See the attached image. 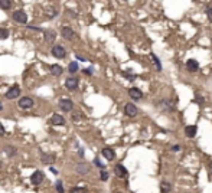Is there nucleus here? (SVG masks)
Segmentation results:
<instances>
[{
	"mask_svg": "<svg viewBox=\"0 0 212 193\" xmlns=\"http://www.w3.org/2000/svg\"><path fill=\"white\" fill-rule=\"evenodd\" d=\"M13 20L16 22V23H20V24H26L28 23V15L25 13L23 10H16V12H13Z\"/></svg>",
	"mask_w": 212,
	"mask_h": 193,
	"instance_id": "1",
	"label": "nucleus"
},
{
	"mask_svg": "<svg viewBox=\"0 0 212 193\" xmlns=\"http://www.w3.org/2000/svg\"><path fill=\"white\" fill-rule=\"evenodd\" d=\"M51 53H52L55 58H58V59H64L65 55H66V50H65L64 46H61V45H55V46H52Z\"/></svg>",
	"mask_w": 212,
	"mask_h": 193,
	"instance_id": "2",
	"label": "nucleus"
},
{
	"mask_svg": "<svg viewBox=\"0 0 212 193\" xmlns=\"http://www.w3.org/2000/svg\"><path fill=\"white\" fill-rule=\"evenodd\" d=\"M78 85H80V78L78 76H69V78H66L65 87L69 91H75V89L78 88Z\"/></svg>",
	"mask_w": 212,
	"mask_h": 193,
	"instance_id": "3",
	"label": "nucleus"
},
{
	"mask_svg": "<svg viewBox=\"0 0 212 193\" xmlns=\"http://www.w3.org/2000/svg\"><path fill=\"white\" fill-rule=\"evenodd\" d=\"M43 180H45V174L42 173L41 170H36L32 176H30V183H32L33 186H39Z\"/></svg>",
	"mask_w": 212,
	"mask_h": 193,
	"instance_id": "4",
	"label": "nucleus"
},
{
	"mask_svg": "<svg viewBox=\"0 0 212 193\" xmlns=\"http://www.w3.org/2000/svg\"><path fill=\"white\" fill-rule=\"evenodd\" d=\"M124 114H126L127 117H136V115L139 114V108L134 104L129 102V104H126V107H124Z\"/></svg>",
	"mask_w": 212,
	"mask_h": 193,
	"instance_id": "5",
	"label": "nucleus"
},
{
	"mask_svg": "<svg viewBox=\"0 0 212 193\" xmlns=\"http://www.w3.org/2000/svg\"><path fill=\"white\" fill-rule=\"evenodd\" d=\"M59 108L62 111H72L74 102L69 98H62V99H59Z\"/></svg>",
	"mask_w": 212,
	"mask_h": 193,
	"instance_id": "6",
	"label": "nucleus"
},
{
	"mask_svg": "<svg viewBox=\"0 0 212 193\" xmlns=\"http://www.w3.org/2000/svg\"><path fill=\"white\" fill-rule=\"evenodd\" d=\"M61 35H62V38L66 39V40H71V39L75 38V32H74L69 26H64V27H62V30H61Z\"/></svg>",
	"mask_w": 212,
	"mask_h": 193,
	"instance_id": "7",
	"label": "nucleus"
},
{
	"mask_svg": "<svg viewBox=\"0 0 212 193\" xmlns=\"http://www.w3.org/2000/svg\"><path fill=\"white\" fill-rule=\"evenodd\" d=\"M19 95H20V88H19L17 85H13V87L6 92V98H7V99H15V98H17Z\"/></svg>",
	"mask_w": 212,
	"mask_h": 193,
	"instance_id": "8",
	"label": "nucleus"
},
{
	"mask_svg": "<svg viewBox=\"0 0 212 193\" xmlns=\"http://www.w3.org/2000/svg\"><path fill=\"white\" fill-rule=\"evenodd\" d=\"M75 170H77L78 174H87V173H90L91 167H90L88 163H78L77 167H75Z\"/></svg>",
	"mask_w": 212,
	"mask_h": 193,
	"instance_id": "9",
	"label": "nucleus"
},
{
	"mask_svg": "<svg viewBox=\"0 0 212 193\" xmlns=\"http://www.w3.org/2000/svg\"><path fill=\"white\" fill-rule=\"evenodd\" d=\"M186 69L189 72H198L199 71V64L196 59H188L186 61Z\"/></svg>",
	"mask_w": 212,
	"mask_h": 193,
	"instance_id": "10",
	"label": "nucleus"
},
{
	"mask_svg": "<svg viewBox=\"0 0 212 193\" xmlns=\"http://www.w3.org/2000/svg\"><path fill=\"white\" fill-rule=\"evenodd\" d=\"M55 160H57V156H55V154L43 153L41 157V161L43 164H52V163H55Z\"/></svg>",
	"mask_w": 212,
	"mask_h": 193,
	"instance_id": "11",
	"label": "nucleus"
},
{
	"mask_svg": "<svg viewBox=\"0 0 212 193\" xmlns=\"http://www.w3.org/2000/svg\"><path fill=\"white\" fill-rule=\"evenodd\" d=\"M32 105H33V99L29 98V96H23V98L19 99V107L20 108H32Z\"/></svg>",
	"mask_w": 212,
	"mask_h": 193,
	"instance_id": "12",
	"label": "nucleus"
},
{
	"mask_svg": "<svg viewBox=\"0 0 212 193\" xmlns=\"http://www.w3.org/2000/svg\"><path fill=\"white\" fill-rule=\"evenodd\" d=\"M129 95L133 98V99H136V101H139L143 98V92L140 91L139 88H136V87H133V88L129 89Z\"/></svg>",
	"mask_w": 212,
	"mask_h": 193,
	"instance_id": "13",
	"label": "nucleus"
},
{
	"mask_svg": "<svg viewBox=\"0 0 212 193\" xmlns=\"http://www.w3.org/2000/svg\"><path fill=\"white\" fill-rule=\"evenodd\" d=\"M114 173L117 177H126L127 176V169H126L123 164H117L114 167Z\"/></svg>",
	"mask_w": 212,
	"mask_h": 193,
	"instance_id": "14",
	"label": "nucleus"
},
{
	"mask_svg": "<svg viewBox=\"0 0 212 193\" xmlns=\"http://www.w3.org/2000/svg\"><path fill=\"white\" fill-rule=\"evenodd\" d=\"M43 38H45V40L48 42V43H52V42H55V39H57V33H55V30H45V33H43Z\"/></svg>",
	"mask_w": 212,
	"mask_h": 193,
	"instance_id": "15",
	"label": "nucleus"
},
{
	"mask_svg": "<svg viewBox=\"0 0 212 193\" xmlns=\"http://www.w3.org/2000/svg\"><path fill=\"white\" fill-rule=\"evenodd\" d=\"M51 122L54 125H64L65 124V118L62 115H59V114H54L52 118H51Z\"/></svg>",
	"mask_w": 212,
	"mask_h": 193,
	"instance_id": "16",
	"label": "nucleus"
},
{
	"mask_svg": "<svg viewBox=\"0 0 212 193\" xmlns=\"http://www.w3.org/2000/svg\"><path fill=\"white\" fill-rule=\"evenodd\" d=\"M103 157H106L107 160H113L115 157V151L110 147H106V148H103Z\"/></svg>",
	"mask_w": 212,
	"mask_h": 193,
	"instance_id": "17",
	"label": "nucleus"
},
{
	"mask_svg": "<svg viewBox=\"0 0 212 193\" xmlns=\"http://www.w3.org/2000/svg\"><path fill=\"white\" fill-rule=\"evenodd\" d=\"M57 15H58V10L54 6H48V7L45 9V16L48 17V19H54Z\"/></svg>",
	"mask_w": 212,
	"mask_h": 193,
	"instance_id": "18",
	"label": "nucleus"
},
{
	"mask_svg": "<svg viewBox=\"0 0 212 193\" xmlns=\"http://www.w3.org/2000/svg\"><path fill=\"white\" fill-rule=\"evenodd\" d=\"M185 134H186V137H189V138H193L196 134V125H186Z\"/></svg>",
	"mask_w": 212,
	"mask_h": 193,
	"instance_id": "19",
	"label": "nucleus"
},
{
	"mask_svg": "<svg viewBox=\"0 0 212 193\" xmlns=\"http://www.w3.org/2000/svg\"><path fill=\"white\" fill-rule=\"evenodd\" d=\"M64 72V69L59 66V65H51V73L55 75V76H61Z\"/></svg>",
	"mask_w": 212,
	"mask_h": 193,
	"instance_id": "20",
	"label": "nucleus"
},
{
	"mask_svg": "<svg viewBox=\"0 0 212 193\" xmlns=\"http://www.w3.org/2000/svg\"><path fill=\"white\" fill-rule=\"evenodd\" d=\"M160 192L162 193H170L172 192V185L169 182H162L160 183Z\"/></svg>",
	"mask_w": 212,
	"mask_h": 193,
	"instance_id": "21",
	"label": "nucleus"
},
{
	"mask_svg": "<svg viewBox=\"0 0 212 193\" xmlns=\"http://www.w3.org/2000/svg\"><path fill=\"white\" fill-rule=\"evenodd\" d=\"M78 69H80V65L77 64V62H71V64L68 65V71L71 73H75Z\"/></svg>",
	"mask_w": 212,
	"mask_h": 193,
	"instance_id": "22",
	"label": "nucleus"
},
{
	"mask_svg": "<svg viewBox=\"0 0 212 193\" xmlns=\"http://www.w3.org/2000/svg\"><path fill=\"white\" fill-rule=\"evenodd\" d=\"M4 151L9 154V157H12V156H15V154H16V148H15V147H12V145H6V147H4Z\"/></svg>",
	"mask_w": 212,
	"mask_h": 193,
	"instance_id": "23",
	"label": "nucleus"
},
{
	"mask_svg": "<svg viewBox=\"0 0 212 193\" xmlns=\"http://www.w3.org/2000/svg\"><path fill=\"white\" fill-rule=\"evenodd\" d=\"M152 59L155 61V64H156V69H157V71H162V64H160V61H159V58L156 56L155 53H152Z\"/></svg>",
	"mask_w": 212,
	"mask_h": 193,
	"instance_id": "24",
	"label": "nucleus"
},
{
	"mask_svg": "<svg viewBox=\"0 0 212 193\" xmlns=\"http://www.w3.org/2000/svg\"><path fill=\"white\" fill-rule=\"evenodd\" d=\"M10 6H12V1H10V0H0V7L1 9L6 10V9H9Z\"/></svg>",
	"mask_w": 212,
	"mask_h": 193,
	"instance_id": "25",
	"label": "nucleus"
},
{
	"mask_svg": "<svg viewBox=\"0 0 212 193\" xmlns=\"http://www.w3.org/2000/svg\"><path fill=\"white\" fill-rule=\"evenodd\" d=\"M55 187H57V192L58 193H65V190H64V186H62V180H58L57 183H55Z\"/></svg>",
	"mask_w": 212,
	"mask_h": 193,
	"instance_id": "26",
	"label": "nucleus"
},
{
	"mask_svg": "<svg viewBox=\"0 0 212 193\" xmlns=\"http://www.w3.org/2000/svg\"><path fill=\"white\" fill-rule=\"evenodd\" d=\"M6 38H9V29L1 27L0 29V39H6Z\"/></svg>",
	"mask_w": 212,
	"mask_h": 193,
	"instance_id": "27",
	"label": "nucleus"
},
{
	"mask_svg": "<svg viewBox=\"0 0 212 193\" xmlns=\"http://www.w3.org/2000/svg\"><path fill=\"white\" fill-rule=\"evenodd\" d=\"M69 193H87V189L85 187H72Z\"/></svg>",
	"mask_w": 212,
	"mask_h": 193,
	"instance_id": "28",
	"label": "nucleus"
},
{
	"mask_svg": "<svg viewBox=\"0 0 212 193\" xmlns=\"http://www.w3.org/2000/svg\"><path fill=\"white\" fill-rule=\"evenodd\" d=\"M100 177H101V180H103V182H106L107 179H108V171H107V170H101Z\"/></svg>",
	"mask_w": 212,
	"mask_h": 193,
	"instance_id": "29",
	"label": "nucleus"
},
{
	"mask_svg": "<svg viewBox=\"0 0 212 193\" xmlns=\"http://www.w3.org/2000/svg\"><path fill=\"white\" fill-rule=\"evenodd\" d=\"M123 75H124V78H126V79H130V81H134V79H136V75H133V73L123 72Z\"/></svg>",
	"mask_w": 212,
	"mask_h": 193,
	"instance_id": "30",
	"label": "nucleus"
},
{
	"mask_svg": "<svg viewBox=\"0 0 212 193\" xmlns=\"http://www.w3.org/2000/svg\"><path fill=\"white\" fill-rule=\"evenodd\" d=\"M205 12H206V16L209 19V22H212V6H208Z\"/></svg>",
	"mask_w": 212,
	"mask_h": 193,
	"instance_id": "31",
	"label": "nucleus"
},
{
	"mask_svg": "<svg viewBox=\"0 0 212 193\" xmlns=\"http://www.w3.org/2000/svg\"><path fill=\"white\" fill-rule=\"evenodd\" d=\"M195 99H196V102H198L199 105H204V98H202L201 95H198V94H196V95H195Z\"/></svg>",
	"mask_w": 212,
	"mask_h": 193,
	"instance_id": "32",
	"label": "nucleus"
},
{
	"mask_svg": "<svg viewBox=\"0 0 212 193\" xmlns=\"http://www.w3.org/2000/svg\"><path fill=\"white\" fill-rule=\"evenodd\" d=\"M81 117H82V115H81L80 113H78V114H74V115H72V120H74V121H78L80 118H81Z\"/></svg>",
	"mask_w": 212,
	"mask_h": 193,
	"instance_id": "33",
	"label": "nucleus"
},
{
	"mask_svg": "<svg viewBox=\"0 0 212 193\" xmlns=\"http://www.w3.org/2000/svg\"><path fill=\"white\" fill-rule=\"evenodd\" d=\"M4 133H6V131H4V127H3V125H1V122H0V137L4 136Z\"/></svg>",
	"mask_w": 212,
	"mask_h": 193,
	"instance_id": "34",
	"label": "nucleus"
},
{
	"mask_svg": "<svg viewBox=\"0 0 212 193\" xmlns=\"http://www.w3.org/2000/svg\"><path fill=\"white\" fill-rule=\"evenodd\" d=\"M84 73H87V75H91V73H92V68H87V69H84Z\"/></svg>",
	"mask_w": 212,
	"mask_h": 193,
	"instance_id": "35",
	"label": "nucleus"
},
{
	"mask_svg": "<svg viewBox=\"0 0 212 193\" xmlns=\"http://www.w3.org/2000/svg\"><path fill=\"white\" fill-rule=\"evenodd\" d=\"M29 29H30V30H38V32H42L41 27H35V26H29Z\"/></svg>",
	"mask_w": 212,
	"mask_h": 193,
	"instance_id": "36",
	"label": "nucleus"
},
{
	"mask_svg": "<svg viewBox=\"0 0 212 193\" xmlns=\"http://www.w3.org/2000/svg\"><path fill=\"white\" fill-rule=\"evenodd\" d=\"M172 150H173V151H179V150H180V145H179V144L173 145V147H172Z\"/></svg>",
	"mask_w": 212,
	"mask_h": 193,
	"instance_id": "37",
	"label": "nucleus"
},
{
	"mask_svg": "<svg viewBox=\"0 0 212 193\" xmlns=\"http://www.w3.org/2000/svg\"><path fill=\"white\" fill-rule=\"evenodd\" d=\"M77 59H78V61H87L85 58H84V56H81V55H78V53H77Z\"/></svg>",
	"mask_w": 212,
	"mask_h": 193,
	"instance_id": "38",
	"label": "nucleus"
},
{
	"mask_svg": "<svg viewBox=\"0 0 212 193\" xmlns=\"http://www.w3.org/2000/svg\"><path fill=\"white\" fill-rule=\"evenodd\" d=\"M51 171H52L54 174H58V170L55 169V167H51Z\"/></svg>",
	"mask_w": 212,
	"mask_h": 193,
	"instance_id": "39",
	"label": "nucleus"
},
{
	"mask_svg": "<svg viewBox=\"0 0 212 193\" xmlns=\"http://www.w3.org/2000/svg\"><path fill=\"white\" fill-rule=\"evenodd\" d=\"M1 108H3V104H1V102H0V110H1Z\"/></svg>",
	"mask_w": 212,
	"mask_h": 193,
	"instance_id": "40",
	"label": "nucleus"
},
{
	"mask_svg": "<svg viewBox=\"0 0 212 193\" xmlns=\"http://www.w3.org/2000/svg\"><path fill=\"white\" fill-rule=\"evenodd\" d=\"M0 167H1V161H0Z\"/></svg>",
	"mask_w": 212,
	"mask_h": 193,
	"instance_id": "41",
	"label": "nucleus"
}]
</instances>
